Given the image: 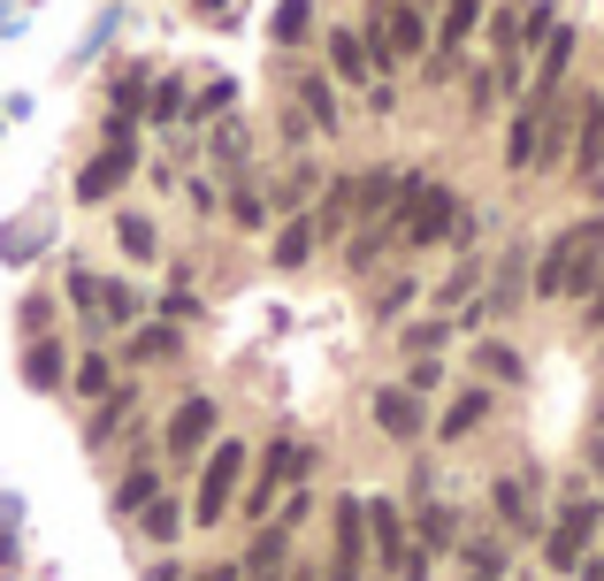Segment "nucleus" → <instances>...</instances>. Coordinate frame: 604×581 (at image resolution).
I'll use <instances>...</instances> for the list:
<instances>
[{
  "mask_svg": "<svg viewBox=\"0 0 604 581\" xmlns=\"http://www.w3.org/2000/svg\"><path fill=\"white\" fill-rule=\"evenodd\" d=\"M452 222H459V199L444 191V184H421V199L406 207V238H414V245H437Z\"/></svg>",
  "mask_w": 604,
  "mask_h": 581,
  "instance_id": "f257e3e1",
  "label": "nucleus"
},
{
  "mask_svg": "<svg viewBox=\"0 0 604 581\" xmlns=\"http://www.w3.org/2000/svg\"><path fill=\"white\" fill-rule=\"evenodd\" d=\"M474 23H482V0H452V15H444V39H466V31H474Z\"/></svg>",
  "mask_w": 604,
  "mask_h": 581,
  "instance_id": "f3484780",
  "label": "nucleus"
},
{
  "mask_svg": "<svg viewBox=\"0 0 604 581\" xmlns=\"http://www.w3.org/2000/svg\"><path fill=\"white\" fill-rule=\"evenodd\" d=\"M597 161H604V108L590 100L582 108V176H597Z\"/></svg>",
  "mask_w": 604,
  "mask_h": 581,
  "instance_id": "9b49d317",
  "label": "nucleus"
},
{
  "mask_svg": "<svg viewBox=\"0 0 604 581\" xmlns=\"http://www.w3.org/2000/svg\"><path fill=\"white\" fill-rule=\"evenodd\" d=\"M23 383H31V391L62 383V352H54V344H31V360H23Z\"/></svg>",
  "mask_w": 604,
  "mask_h": 581,
  "instance_id": "f8f14e48",
  "label": "nucleus"
},
{
  "mask_svg": "<svg viewBox=\"0 0 604 581\" xmlns=\"http://www.w3.org/2000/svg\"><path fill=\"white\" fill-rule=\"evenodd\" d=\"M116 505H123V513H146V505H153V474H131V482H123V497H116Z\"/></svg>",
  "mask_w": 604,
  "mask_h": 581,
  "instance_id": "aec40b11",
  "label": "nucleus"
},
{
  "mask_svg": "<svg viewBox=\"0 0 604 581\" xmlns=\"http://www.w3.org/2000/svg\"><path fill=\"white\" fill-rule=\"evenodd\" d=\"M567 62H574V31H551V46H543V85H559Z\"/></svg>",
  "mask_w": 604,
  "mask_h": 581,
  "instance_id": "ddd939ff",
  "label": "nucleus"
},
{
  "mask_svg": "<svg viewBox=\"0 0 604 581\" xmlns=\"http://www.w3.org/2000/svg\"><path fill=\"white\" fill-rule=\"evenodd\" d=\"M329 62H337V77H367V39L337 31V39H329Z\"/></svg>",
  "mask_w": 604,
  "mask_h": 581,
  "instance_id": "9d476101",
  "label": "nucleus"
},
{
  "mask_svg": "<svg viewBox=\"0 0 604 581\" xmlns=\"http://www.w3.org/2000/svg\"><path fill=\"white\" fill-rule=\"evenodd\" d=\"M337 544H344V574H352V559L367 551V505H337Z\"/></svg>",
  "mask_w": 604,
  "mask_h": 581,
  "instance_id": "1a4fd4ad",
  "label": "nucleus"
},
{
  "mask_svg": "<svg viewBox=\"0 0 604 581\" xmlns=\"http://www.w3.org/2000/svg\"><path fill=\"white\" fill-rule=\"evenodd\" d=\"M123 245H131V261H153V222L123 215Z\"/></svg>",
  "mask_w": 604,
  "mask_h": 581,
  "instance_id": "a211bd4d",
  "label": "nucleus"
},
{
  "mask_svg": "<svg viewBox=\"0 0 604 581\" xmlns=\"http://www.w3.org/2000/svg\"><path fill=\"white\" fill-rule=\"evenodd\" d=\"M123 176H131V145H108V153H100V161L85 168V184H77V191H85V199H108V191H116Z\"/></svg>",
  "mask_w": 604,
  "mask_h": 581,
  "instance_id": "6e6552de",
  "label": "nucleus"
},
{
  "mask_svg": "<svg viewBox=\"0 0 604 581\" xmlns=\"http://www.w3.org/2000/svg\"><path fill=\"white\" fill-rule=\"evenodd\" d=\"M474 360H482V368H490V375H520V360H513V352H505V344H482V352H474Z\"/></svg>",
  "mask_w": 604,
  "mask_h": 581,
  "instance_id": "4be33fe9",
  "label": "nucleus"
},
{
  "mask_svg": "<svg viewBox=\"0 0 604 581\" xmlns=\"http://www.w3.org/2000/svg\"><path fill=\"white\" fill-rule=\"evenodd\" d=\"M276 559H284V528H268V536L253 544V559H245V567H276Z\"/></svg>",
  "mask_w": 604,
  "mask_h": 581,
  "instance_id": "5701e85b",
  "label": "nucleus"
},
{
  "mask_svg": "<svg viewBox=\"0 0 604 581\" xmlns=\"http://www.w3.org/2000/svg\"><path fill=\"white\" fill-rule=\"evenodd\" d=\"M146 528L153 536H176V505H146Z\"/></svg>",
  "mask_w": 604,
  "mask_h": 581,
  "instance_id": "cd10ccee",
  "label": "nucleus"
},
{
  "mask_svg": "<svg viewBox=\"0 0 604 581\" xmlns=\"http://www.w3.org/2000/svg\"><path fill=\"white\" fill-rule=\"evenodd\" d=\"M597 230H604V222H582V230H567V238L543 253V268H536V290H567V268H574V253H582Z\"/></svg>",
  "mask_w": 604,
  "mask_h": 581,
  "instance_id": "39448f33",
  "label": "nucleus"
},
{
  "mask_svg": "<svg viewBox=\"0 0 604 581\" xmlns=\"http://www.w3.org/2000/svg\"><path fill=\"white\" fill-rule=\"evenodd\" d=\"M306 31V0H284V8H276V39H299Z\"/></svg>",
  "mask_w": 604,
  "mask_h": 581,
  "instance_id": "412c9836",
  "label": "nucleus"
},
{
  "mask_svg": "<svg viewBox=\"0 0 604 581\" xmlns=\"http://www.w3.org/2000/svg\"><path fill=\"white\" fill-rule=\"evenodd\" d=\"M482 421V398H452V414H444V436H466Z\"/></svg>",
  "mask_w": 604,
  "mask_h": 581,
  "instance_id": "6ab92c4d",
  "label": "nucleus"
},
{
  "mask_svg": "<svg viewBox=\"0 0 604 581\" xmlns=\"http://www.w3.org/2000/svg\"><path fill=\"white\" fill-rule=\"evenodd\" d=\"M306 245H314V230H306V222H292V230L276 238V261H284V268H299V261H306Z\"/></svg>",
  "mask_w": 604,
  "mask_h": 581,
  "instance_id": "dca6fc26",
  "label": "nucleus"
},
{
  "mask_svg": "<svg viewBox=\"0 0 604 581\" xmlns=\"http://www.w3.org/2000/svg\"><path fill=\"white\" fill-rule=\"evenodd\" d=\"M590 528H597V505H567V520L551 528V559H543V567H582Z\"/></svg>",
  "mask_w": 604,
  "mask_h": 581,
  "instance_id": "7ed1b4c3",
  "label": "nucleus"
},
{
  "mask_svg": "<svg viewBox=\"0 0 604 581\" xmlns=\"http://www.w3.org/2000/svg\"><path fill=\"white\" fill-rule=\"evenodd\" d=\"M590 459H597V474H604V443H590Z\"/></svg>",
  "mask_w": 604,
  "mask_h": 581,
  "instance_id": "c756f323",
  "label": "nucleus"
},
{
  "mask_svg": "<svg viewBox=\"0 0 604 581\" xmlns=\"http://www.w3.org/2000/svg\"><path fill=\"white\" fill-rule=\"evenodd\" d=\"M199 581H238V574H230V567H207V574H199Z\"/></svg>",
  "mask_w": 604,
  "mask_h": 581,
  "instance_id": "c85d7f7f",
  "label": "nucleus"
},
{
  "mask_svg": "<svg viewBox=\"0 0 604 581\" xmlns=\"http://www.w3.org/2000/svg\"><path fill=\"white\" fill-rule=\"evenodd\" d=\"M207 429H215V406H207V398H184L176 421H168V459H191V451L207 443Z\"/></svg>",
  "mask_w": 604,
  "mask_h": 581,
  "instance_id": "20e7f679",
  "label": "nucleus"
},
{
  "mask_svg": "<svg viewBox=\"0 0 604 581\" xmlns=\"http://www.w3.org/2000/svg\"><path fill=\"white\" fill-rule=\"evenodd\" d=\"M375 421H383V436H421V406H414V391H383L375 398Z\"/></svg>",
  "mask_w": 604,
  "mask_h": 581,
  "instance_id": "0eeeda50",
  "label": "nucleus"
},
{
  "mask_svg": "<svg viewBox=\"0 0 604 581\" xmlns=\"http://www.w3.org/2000/svg\"><path fill=\"white\" fill-rule=\"evenodd\" d=\"M299 100L314 108V123H321V131H337V108H329V85H321V77H299Z\"/></svg>",
  "mask_w": 604,
  "mask_h": 581,
  "instance_id": "2eb2a0df",
  "label": "nucleus"
},
{
  "mask_svg": "<svg viewBox=\"0 0 604 581\" xmlns=\"http://www.w3.org/2000/svg\"><path fill=\"white\" fill-rule=\"evenodd\" d=\"M161 352H168V329H146V337L131 344V360H161Z\"/></svg>",
  "mask_w": 604,
  "mask_h": 581,
  "instance_id": "a878e982",
  "label": "nucleus"
},
{
  "mask_svg": "<svg viewBox=\"0 0 604 581\" xmlns=\"http://www.w3.org/2000/svg\"><path fill=\"white\" fill-rule=\"evenodd\" d=\"M437 383H444V368H437V360H421V368L406 375V391H414V398H421V391H437Z\"/></svg>",
  "mask_w": 604,
  "mask_h": 581,
  "instance_id": "b1692460",
  "label": "nucleus"
},
{
  "mask_svg": "<svg viewBox=\"0 0 604 581\" xmlns=\"http://www.w3.org/2000/svg\"><path fill=\"white\" fill-rule=\"evenodd\" d=\"M497 513H505V520H528V505H520V482H497Z\"/></svg>",
  "mask_w": 604,
  "mask_h": 581,
  "instance_id": "393cba45",
  "label": "nucleus"
},
{
  "mask_svg": "<svg viewBox=\"0 0 604 581\" xmlns=\"http://www.w3.org/2000/svg\"><path fill=\"white\" fill-rule=\"evenodd\" d=\"M238 467H245V443L230 436V443L207 459V482H199V520H222V505H230V490H238Z\"/></svg>",
  "mask_w": 604,
  "mask_h": 581,
  "instance_id": "f03ea898",
  "label": "nucleus"
},
{
  "mask_svg": "<svg viewBox=\"0 0 604 581\" xmlns=\"http://www.w3.org/2000/svg\"><path fill=\"white\" fill-rule=\"evenodd\" d=\"M367 528H375V551L406 574V559H414V551H406V536H398V505H391V497H375V505H367Z\"/></svg>",
  "mask_w": 604,
  "mask_h": 581,
  "instance_id": "423d86ee",
  "label": "nucleus"
},
{
  "mask_svg": "<svg viewBox=\"0 0 604 581\" xmlns=\"http://www.w3.org/2000/svg\"><path fill=\"white\" fill-rule=\"evenodd\" d=\"M77 391H108V360H85L77 368Z\"/></svg>",
  "mask_w": 604,
  "mask_h": 581,
  "instance_id": "bb28decb",
  "label": "nucleus"
},
{
  "mask_svg": "<svg viewBox=\"0 0 604 581\" xmlns=\"http://www.w3.org/2000/svg\"><path fill=\"white\" fill-rule=\"evenodd\" d=\"M391 191H398L391 176H360V184H352V207H360V215H375V207H391Z\"/></svg>",
  "mask_w": 604,
  "mask_h": 581,
  "instance_id": "4468645a",
  "label": "nucleus"
}]
</instances>
